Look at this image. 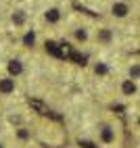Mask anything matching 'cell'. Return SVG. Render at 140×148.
I'll return each instance as SVG.
<instances>
[{"label":"cell","instance_id":"3","mask_svg":"<svg viewBox=\"0 0 140 148\" xmlns=\"http://www.w3.org/2000/svg\"><path fill=\"white\" fill-rule=\"evenodd\" d=\"M13 90H15V79H13V77L0 79V92H2V94H11Z\"/></svg>","mask_w":140,"mask_h":148},{"label":"cell","instance_id":"2","mask_svg":"<svg viewBox=\"0 0 140 148\" xmlns=\"http://www.w3.org/2000/svg\"><path fill=\"white\" fill-rule=\"evenodd\" d=\"M46 50L50 52L52 56H59V58H67V54L63 52V48L59 46V44H54V42H46Z\"/></svg>","mask_w":140,"mask_h":148},{"label":"cell","instance_id":"7","mask_svg":"<svg viewBox=\"0 0 140 148\" xmlns=\"http://www.w3.org/2000/svg\"><path fill=\"white\" fill-rule=\"evenodd\" d=\"M113 15H115V17H126V15H128V4L115 2V4H113Z\"/></svg>","mask_w":140,"mask_h":148},{"label":"cell","instance_id":"12","mask_svg":"<svg viewBox=\"0 0 140 148\" xmlns=\"http://www.w3.org/2000/svg\"><path fill=\"white\" fill-rule=\"evenodd\" d=\"M130 77H132V79H136V77H140V65H134L132 69H130Z\"/></svg>","mask_w":140,"mask_h":148},{"label":"cell","instance_id":"9","mask_svg":"<svg viewBox=\"0 0 140 148\" xmlns=\"http://www.w3.org/2000/svg\"><path fill=\"white\" fill-rule=\"evenodd\" d=\"M34 42H36V34H34V32H27V34L23 36V44H25V46H34Z\"/></svg>","mask_w":140,"mask_h":148},{"label":"cell","instance_id":"8","mask_svg":"<svg viewBox=\"0 0 140 148\" xmlns=\"http://www.w3.org/2000/svg\"><path fill=\"white\" fill-rule=\"evenodd\" d=\"M59 17H61V15H59L57 8H50V11H46V21H48V23H57V21H59Z\"/></svg>","mask_w":140,"mask_h":148},{"label":"cell","instance_id":"10","mask_svg":"<svg viewBox=\"0 0 140 148\" xmlns=\"http://www.w3.org/2000/svg\"><path fill=\"white\" fill-rule=\"evenodd\" d=\"M98 40H101V42H109V40H111V32H109V29H103V32L98 34Z\"/></svg>","mask_w":140,"mask_h":148},{"label":"cell","instance_id":"6","mask_svg":"<svg viewBox=\"0 0 140 148\" xmlns=\"http://www.w3.org/2000/svg\"><path fill=\"white\" fill-rule=\"evenodd\" d=\"M121 92H123L126 96H132V94H136V84H134L132 79H126V82L121 84Z\"/></svg>","mask_w":140,"mask_h":148},{"label":"cell","instance_id":"5","mask_svg":"<svg viewBox=\"0 0 140 148\" xmlns=\"http://www.w3.org/2000/svg\"><path fill=\"white\" fill-rule=\"evenodd\" d=\"M8 73H11L13 77H17V75H21L23 73V65H21V61H8Z\"/></svg>","mask_w":140,"mask_h":148},{"label":"cell","instance_id":"14","mask_svg":"<svg viewBox=\"0 0 140 148\" xmlns=\"http://www.w3.org/2000/svg\"><path fill=\"white\" fill-rule=\"evenodd\" d=\"M71 58L77 63V65H86V56H79V54H75V52H71Z\"/></svg>","mask_w":140,"mask_h":148},{"label":"cell","instance_id":"18","mask_svg":"<svg viewBox=\"0 0 140 148\" xmlns=\"http://www.w3.org/2000/svg\"><path fill=\"white\" fill-rule=\"evenodd\" d=\"M0 148H4V144H2V142H0Z\"/></svg>","mask_w":140,"mask_h":148},{"label":"cell","instance_id":"1","mask_svg":"<svg viewBox=\"0 0 140 148\" xmlns=\"http://www.w3.org/2000/svg\"><path fill=\"white\" fill-rule=\"evenodd\" d=\"M113 140H115V132L109 125H103V130H101V142L103 144H111Z\"/></svg>","mask_w":140,"mask_h":148},{"label":"cell","instance_id":"15","mask_svg":"<svg viewBox=\"0 0 140 148\" xmlns=\"http://www.w3.org/2000/svg\"><path fill=\"white\" fill-rule=\"evenodd\" d=\"M75 38H77V40H82V42H84L86 38H88V34L84 32V29H77V32H75Z\"/></svg>","mask_w":140,"mask_h":148},{"label":"cell","instance_id":"13","mask_svg":"<svg viewBox=\"0 0 140 148\" xmlns=\"http://www.w3.org/2000/svg\"><path fill=\"white\" fill-rule=\"evenodd\" d=\"M17 136L21 138V140H27V138H29V132L25 130V127H19V130H17Z\"/></svg>","mask_w":140,"mask_h":148},{"label":"cell","instance_id":"11","mask_svg":"<svg viewBox=\"0 0 140 148\" xmlns=\"http://www.w3.org/2000/svg\"><path fill=\"white\" fill-rule=\"evenodd\" d=\"M23 21H25V15H23V13H15V15H13V23H15V25H21Z\"/></svg>","mask_w":140,"mask_h":148},{"label":"cell","instance_id":"19","mask_svg":"<svg viewBox=\"0 0 140 148\" xmlns=\"http://www.w3.org/2000/svg\"><path fill=\"white\" fill-rule=\"evenodd\" d=\"M138 125H140V117H138Z\"/></svg>","mask_w":140,"mask_h":148},{"label":"cell","instance_id":"17","mask_svg":"<svg viewBox=\"0 0 140 148\" xmlns=\"http://www.w3.org/2000/svg\"><path fill=\"white\" fill-rule=\"evenodd\" d=\"M96 73H98V75H105V73H107V67H105V65H96Z\"/></svg>","mask_w":140,"mask_h":148},{"label":"cell","instance_id":"4","mask_svg":"<svg viewBox=\"0 0 140 148\" xmlns=\"http://www.w3.org/2000/svg\"><path fill=\"white\" fill-rule=\"evenodd\" d=\"M29 106L34 108V111H38L40 115H50V111H48V106L42 102V100H36V98H32L29 100Z\"/></svg>","mask_w":140,"mask_h":148},{"label":"cell","instance_id":"16","mask_svg":"<svg viewBox=\"0 0 140 148\" xmlns=\"http://www.w3.org/2000/svg\"><path fill=\"white\" fill-rule=\"evenodd\" d=\"M79 146H82V148H96L92 142H86V140H79Z\"/></svg>","mask_w":140,"mask_h":148}]
</instances>
